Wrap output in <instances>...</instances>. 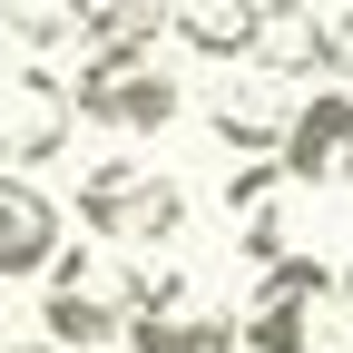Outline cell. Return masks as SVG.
I'll return each instance as SVG.
<instances>
[{
    "label": "cell",
    "mask_w": 353,
    "mask_h": 353,
    "mask_svg": "<svg viewBox=\"0 0 353 353\" xmlns=\"http://www.w3.org/2000/svg\"><path fill=\"white\" fill-rule=\"evenodd\" d=\"M69 79L59 69H10L0 79V167L10 176H30V167H50L59 148H69Z\"/></svg>",
    "instance_id": "obj_6"
},
{
    "label": "cell",
    "mask_w": 353,
    "mask_h": 353,
    "mask_svg": "<svg viewBox=\"0 0 353 353\" xmlns=\"http://www.w3.org/2000/svg\"><path fill=\"white\" fill-rule=\"evenodd\" d=\"M314 353H353V265H334L324 314H314Z\"/></svg>",
    "instance_id": "obj_14"
},
{
    "label": "cell",
    "mask_w": 353,
    "mask_h": 353,
    "mask_svg": "<svg viewBox=\"0 0 353 353\" xmlns=\"http://www.w3.org/2000/svg\"><path fill=\"white\" fill-rule=\"evenodd\" d=\"M176 0H69V30L88 50H118V39H157V20Z\"/></svg>",
    "instance_id": "obj_13"
},
{
    "label": "cell",
    "mask_w": 353,
    "mask_h": 353,
    "mask_svg": "<svg viewBox=\"0 0 353 353\" xmlns=\"http://www.w3.org/2000/svg\"><path fill=\"white\" fill-rule=\"evenodd\" d=\"M79 216H88V236L118 245V255H157L187 236V187L157 167H128V157H99L79 176Z\"/></svg>",
    "instance_id": "obj_2"
},
{
    "label": "cell",
    "mask_w": 353,
    "mask_h": 353,
    "mask_svg": "<svg viewBox=\"0 0 353 353\" xmlns=\"http://www.w3.org/2000/svg\"><path fill=\"white\" fill-rule=\"evenodd\" d=\"M0 20H10L20 39H59L69 30V0H0Z\"/></svg>",
    "instance_id": "obj_15"
},
{
    "label": "cell",
    "mask_w": 353,
    "mask_h": 353,
    "mask_svg": "<svg viewBox=\"0 0 353 353\" xmlns=\"http://www.w3.org/2000/svg\"><path fill=\"white\" fill-rule=\"evenodd\" d=\"M245 59L275 69V79H343V59H334V10H324V0H265Z\"/></svg>",
    "instance_id": "obj_10"
},
{
    "label": "cell",
    "mask_w": 353,
    "mask_h": 353,
    "mask_svg": "<svg viewBox=\"0 0 353 353\" xmlns=\"http://www.w3.org/2000/svg\"><path fill=\"white\" fill-rule=\"evenodd\" d=\"M128 314H138V265H128L118 245H59L50 255V304H39V343L59 353H99Z\"/></svg>",
    "instance_id": "obj_1"
},
{
    "label": "cell",
    "mask_w": 353,
    "mask_h": 353,
    "mask_svg": "<svg viewBox=\"0 0 353 353\" xmlns=\"http://www.w3.org/2000/svg\"><path fill=\"white\" fill-rule=\"evenodd\" d=\"M176 39H187L196 59H245L255 50V20H265V0H176Z\"/></svg>",
    "instance_id": "obj_12"
},
{
    "label": "cell",
    "mask_w": 353,
    "mask_h": 353,
    "mask_svg": "<svg viewBox=\"0 0 353 353\" xmlns=\"http://www.w3.org/2000/svg\"><path fill=\"white\" fill-rule=\"evenodd\" d=\"M236 69H245V79H216V88H206V118H216V138H226L236 157H275L285 118H294V99H285L294 79L255 69V59H236Z\"/></svg>",
    "instance_id": "obj_9"
},
{
    "label": "cell",
    "mask_w": 353,
    "mask_h": 353,
    "mask_svg": "<svg viewBox=\"0 0 353 353\" xmlns=\"http://www.w3.org/2000/svg\"><path fill=\"white\" fill-rule=\"evenodd\" d=\"M138 353H226L236 343V314L206 304L187 275H138V314L118 324Z\"/></svg>",
    "instance_id": "obj_5"
},
{
    "label": "cell",
    "mask_w": 353,
    "mask_h": 353,
    "mask_svg": "<svg viewBox=\"0 0 353 353\" xmlns=\"http://www.w3.org/2000/svg\"><path fill=\"white\" fill-rule=\"evenodd\" d=\"M324 285H334L324 255H275V265H255V294H245V314H236V343H245V353H314Z\"/></svg>",
    "instance_id": "obj_4"
},
{
    "label": "cell",
    "mask_w": 353,
    "mask_h": 353,
    "mask_svg": "<svg viewBox=\"0 0 353 353\" xmlns=\"http://www.w3.org/2000/svg\"><path fill=\"white\" fill-rule=\"evenodd\" d=\"M285 206H294V176H285L275 157H245V167L226 176V236H236V255H245V265H275V255H294Z\"/></svg>",
    "instance_id": "obj_8"
},
{
    "label": "cell",
    "mask_w": 353,
    "mask_h": 353,
    "mask_svg": "<svg viewBox=\"0 0 353 353\" xmlns=\"http://www.w3.org/2000/svg\"><path fill=\"white\" fill-rule=\"evenodd\" d=\"M275 167L294 176V187H343V176H353V79L294 99L285 138H275Z\"/></svg>",
    "instance_id": "obj_7"
},
{
    "label": "cell",
    "mask_w": 353,
    "mask_h": 353,
    "mask_svg": "<svg viewBox=\"0 0 353 353\" xmlns=\"http://www.w3.org/2000/svg\"><path fill=\"white\" fill-rule=\"evenodd\" d=\"M0 353H59V343H0Z\"/></svg>",
    "instance_id": "obj_16"
},
{
    "label": "cell",
    "mask_w": 353,
    "mask_h": 353,
    "mask_svg": "<svg viewBox=\"0 0 353 353\" xmlns=\"http://www.w3.org/2000/svg\"><path fill=\"white\" fill-rule=\"evenodd\" d=\"M59 245H69V236H59V196L0 167V285L50 275V255H59Z\"/></svg>",
    "instance_id": "obj_11"
},
{
    "label": "cell",
    "mask_w": 353,
    "mask_h": 353,
    "mask_svg": "<svg viewBox=\"0 0 353 353\" xmlns=\"http://www.w3.org/2000/svg\"><path fill=\"white\" fill-rule=\"evenodd\" d=\"M69 118L88 128H118V138H157L176 118V79L157 59V39H118V50H88L69 79Z\"/></svg>",
    "instance_id": "obj_3"
}]
</instances>
